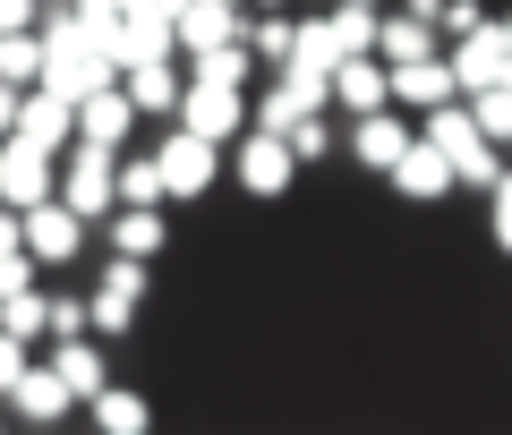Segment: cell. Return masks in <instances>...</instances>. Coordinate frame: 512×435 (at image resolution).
I'll return each mask as SVG.
<instances>
[{
    "mask_svg": "<svg viewBox=\"0 0 512 435\" xmlns=\"http://www.w3.org/2000/svg\"><path fill=\"white\" fill-rule=\"evenodd\" d=\"M35 35H43V86H60L77 103V94H94V86H111V60H103V43H94V26L77 18L69 0H52L35 18Z\"/></svg>",
    "mask_w": 512,
    "mask_h": 435,
    "instance_id": "1",
    "label": "cell"
},
{
    "mask_svg": "<svg viewBox=\"0 0 512 435\" xmlns=\"http://www.w3.org/2000/svg\"><path fill=\"white\" fill-rule=\"evenodd\" d=\"M231 180L248 188L256 205H274L282 188L299 180V154H291V137H274V128H256V120H248V128L231 137Z\"/></svg>",
    "mask_w": 512,
    "mask_h": 435,
    "instance_id": "2",
    "label": "cell"
},
{
    "mask_svg": "<svg viewBox=\"0 0 512 435\" xmlns=\"http://www.w3.org/2000/svg\"><path fill=\"white\" fill-rule=\"evenodd\" d=\"M154 163H163V197H171V205H197L205 188L222 180V145H214V137H197V128H180V120H171V137L154 145Z\"/></svg>",
    "mask_w": 512,
    "mask_h": 435,
    "instance_id": "3",
    "label": "cell"
},
{
    "mask_svg": "<svg viewBox=\"0 0 512 435\" xmlns=\"http://www.w3.org/2000/svg\"><path fill=\"white\" fill-rule=\"evenodd\" d=\"M111 163H120L111 145L69 137V145H60V188H52V197L69 205L77 222H103V214H111Z\"/></svg>",
    "mask_w": 512,
    "mask_h": 435,
    "instance_id": "4",
    "label": "cell"
},
{
    "mask_svg": "<svg viewBox=\"0 0 512 435\" xmlns=\"http://www.w3.org/2000/svg\"><path fill=\"white\" fill-rule=\"evenodd\" d=\"M137 308H146V256H120V248H111L103 282H94V299H86V333L120 342V333L137 325Z\"/></svg>",
    "mask_w": 512,
    "mask_h": 435,
    "instance_id": "5",
    "label": "cell"
},
{
    "mask_svg": "<svg viewBox=\"0 0 512 435\" xmlns=\"http://www.w3.org/2000/svg\"><path fill=\"white\" fill-rule=\"evenodd\" d=\"M103 60H111V77H120V69H146V60H180V26H171L154 0H128V18L111 26Z\"/></svg>",
    "mask_w": 512,
    "mask_h": 435,
    "instance_id": "6",
    "label": "cell"
},
{
    "mask_svg": "<svg viewBox=\"0 0 512 435\" xmlns=\"http://www.w3.org/2000/svg\"><path fill=\"white\" fill-rule=\"evenodd\" d=\"M52 188H60V154L9 128V137H0V205H18V214H26V205H43Z\"/></svg>",
    "mask_w": 512,
    "mask_h": 435,
    "instance_id": "7",
    "label": "cell"
},
{
    "mask_svg": "<svg viewBox=\"0 0 512 435\" xmlns=\"http://www.w3.org/2000/svg\"><path fill=\"white\" fill-rule=\"evenodd\" d=\"M0 401H9V418H18V427H60V418L77 410V393L52 376V359H26L18 376H9V393H0Z\"/></svg>",
    "mask_w": 512,
    "mask_h": 435,
    "instance_id": "8",
    "label": "cell"
},
{
    "mask_svg": "<svg viewBox=\"0 0 512 435\" xmlns=\"http://www.w3.org/2000/svg\"><path fill=\"white\" fill-rule=\"evenodd\" d=\"M180 128H197V137H214V145H231L239 128H248V94L239 86H205V77H188L180 86V111H171Z\"/></svg>",
    "mask_w": 512,
    "mask_h": 435,
    "instance_id": "9",
    "label": "cell"
},
{
    "mask_svg": "<svg viewBox=\"0 0 512 435\" xmlns=\"http://www.w3.org/2000/svg\"><path fill=\"white\" fill-rule=\"evenodd\" d=\"M444 60H453V86H461V94L512 86V52H504V35H495V18L470 26V35H453V43H444Z\"/></svg>",
    "mask_w": 512,
    "mask_h": 435,
    "instance_id": "10",
    "label": "cell"
},
{
    "mask_svg": "<svg viewBox=\"0 0 512 435\" xmlns=\"http://www.w3.org/2000/svg\"><path fill=\"white\" fill-rule=\"evenodd\" d=\"M18 231H26V256H35V265H69V256L86 248V222H77L60 197L26 205V214H18Z\"/></svg>",
    "mask_w": 512,
    "mask_h": 435,
    "instance_id": "11",
    "label": "cell"
},
{
    "mask_svg": "<svg viewBox=\"0 0 512 435\" xmlns=\"http://www.w3.org/2000/svg\"><path fill=\"white\" fill-rule=\"evenodd\" d=\"M43 359H52V376L69 384L77 401H94L111 384V359H103V333H60V342H43Z\"/></svg>",
    "mask_w": 512,
    "mask_h": 435,
    "instance_id": "12",
    "label": "cell"
},
{
    "mask_svg": "<svg viewBox=\"0 0 512 435\" xmlns=\"http://www.w3.org/2000/svg\"><path fill=\"white\" fill-rule=\"evenodd\" d=\"M18 137H35V145H52V154H60V145L77 137V103L60 86H43V77H35V86H18Z\"/></svg>",
    "mask_w": 512,
    "mask_h": 435,
    "instance_id": "13",
    "label": "cell"
},
{
    "mask_svg": "<svg viewBox=\"0 0 512 435\" xmlns=\"http://www.w3.org/2000/svg\"><path fill=\"white\" fill-rule=\"evenodd\" d=\"M384 180H393V197H410V205H436V197H453V163H444V154H436L427 137H410V145H402V163L384 171Z\"/></svg>",
    "mask_w": 512,
    "mask_h": 435,
    "instance_id": "14",
    "label": "cell"
},
{
    "mask_svg": "<svg viewBox=\"0 0 512 435\" xmlns=\"http://www.w3.org/2000/svg\"><path fill=\"white\" fill-rule=\"evenodd\" d=\"M128 128H137V103L120 94V77L94 86V94H77V137H86V145H111V154H120Z\"/></svg>",
    "mask_w": 512,
    "mask_h": 435,
    "instance_id": "15",
    "label": "cell"
},
{
    "mask_svg": "<svg viewBox=\"0 0 512 435\" xmlns=\"http://www.w3.org/2000/svg\"><path fill=\"white\" fill-rule=\"evenodd\" d=\"M384 77H393V111H436V103H453V60H402V69H384Z\"/></svg>",
    "mask_w": 512,
    "mask_h": 435,
    "instance_id": "16",
    "label": "cell"
},
{
    "mask_svg": "<svg viewBox=\"0 0 512 435\" xmlns=\"http://www.w3.org/2000/svg\"><path fill=\"white\" fill-rule=\"evenodd\" d=\"M402 145H410V128H402V111H393V103H384V111H359V120H350V163L393 171V163H402Z\"/></svg>",
    "mask_w": 512,
    "mask_h": 435,
    "instance_id": "17",
    "label": "cell"
},
{
    "mask_svg": "<svg viewBox=\"0 0 512 435\" xmlns=\"http://www.w3.org/2000/svg\"><path fill=\"white\" fill-rule=\"evenodd\" d=\"M436 52H444V35L427 18H410V9L384 18V9H376V60H384V69H402V60H436Z\"/></svg>",
    "mask_w": 512,
    "mask_h": 435,
    "instance_id": "18",
    "label": "cell"
},
{
    "mask_svg": "<svg viewBox=\"0 0 512 435\" xmlns=\"http://www.w3.org/2000/svg\"><path fill=\"white\" fill-rule=\"evenodd\" d=\"M333 103H342L350 120H359V111H384V103H393V77H384V60H376V52L342 60V69H333Z\"/></svg>",
    "mask_w": 512,
    "mask_h": 435,
    "instance_id": "19",
    "label": "cell"
},
{
    "mask_svg": "<svg viewBox=\"0 0 512 435\" xmlns=\"http://www.w3.org/2000/svg\"><path fill=\"white\" fill-rule=\"evenodd\" d=\"M120 94L137 103V120H171L180 111V60H146V69H120Z\"/></svg>",
    "mask_w": 512,
    "mask_h": 435,
    "instance_id": "20",
    "label": "cell"
},
{
    "mask_svg": "<svg viewBox=\"0 0 512 435\" xmlns=\"http://www.w3.org/2000/svg\"><path fill=\"white\" fill-rule=\"evenodd\" d=\"M103 231H111L120 256H146V265H154V256H163V205H111Z\"/></svg>",
    "mask_w": 512,
    "mask_h": 435,
    "instance_id": "21",
    "label": "cell"
},
{
    "mask_svg": "<svg viewBox=\"0 0 512 435\" xmlns=\"http://www.w3.org/2000/svg\"><path fill=\"white\" fill-rule=\"evenodd\" d=\"M86 418H94L103 435H146V427H154V401L137 393V384H103V393L86 401Z\"/></svg>",
    "mask_w": 512,
    "mask_h": 435,
    "instance_id": "22",
    "label": "cell"
},
{
    "mask_svg": "<svg viewBox=\"0 0 512 435\" xmlns=\"http://www.w3.org/2000/svg\"><path fill=\"white\" fill-rule=\"evenodd\" d=\"M419 137L436 145L444 163H461V154H478V145H487V137H478V120H470V103H461V94H453V103H436V111H427V128H419Z\"/></svg>",
    "mask_w": 512,
    "mask_h": 435,
    "instance_id": "23",
    "label": "cell"
},
{
    "mask_svg": "<svg viewBox=\"0 0 512 435\" xmlns=\"http://www.w3.org/2000/svg\"><path fill=\"white\" fill-rule=\"evenodd\" d=\"M239 43L256 52V69H291V43H299V26L282 18V9H256V18H239Z\"/></svg>",
    "mask_w": 512,
    "mask_h": 435,
    "instance_id": "24",
    "label": "cell"
},
{
    "mask_svg": "<svg viewBox=\"0 0 512 435\" xmlns=\"http://www.w3.org/2000/svg\"><path fill=\"white\" fill-rule=\"evenodd\" d=\"M111 205H171V197H163V163L120 145V163H111Z\"/></svg>",
    "mask_w": 512,
    "mask_h": 435,
    "instance_id": "25",
    "label": "cell"
},
{
    "mask_svg": "<svg viewBox=\"0 0 512 435\" xmlns=\"http://www.w3.org/2000/svg\"><path fill=\"white\" fill-rule=\"evenodd\" d=\"M171 26H180V52H205V43H231L239 35V9H231V0H188Z\"/></svg>",
    "mask_w": 512,
    "mask_h": 435,
    "instance_id": "26",
    "label": "cell"
},
{
    "mask_svg": "<svg viewBox=\"0 0 512 435\" xmlns=\"http://www.w3.org/2000/svg\"><path fill=\"white\" fill-rule=\"evenodd\" d=\"M188 77H205V86H239V94H248V77H256V52H248V43H205V52H188Z\"/></svg>",
    "mask_w": 512,
    "mask_h": 435,
    "instance_id": "27",
    "label": "cell"
},
{
    "mask_svg": "<svg viewBox=\"0 0 512 435\" xmlns=\"http://www.w3.org/2000/svg\"><path fill=\"white\" fill-rule=\"evenodd\" d=\"M470 103V120H478V137H495V145H512V86H478V94H461Z\"/></svg>",
    "mask_w": 512,
    "mask_h": 435,
    "instance_id": "28",
    "label": "cell"
},
{
    "mask_svg": "<svg viewBox=\"0 0 512 435\" xmlns=\"http://www.w3.org/2000/svg\"><path fill=\"white\" fill-rule=\"evenodd\" d=\"M0 77H9V86H35L43 77V35L35 26H26V35H0Z\"/></svg>",
    "mask_w": 512,
    "mask_h": 435,
    "instance_id": "29",
    "label": "cell"
},
{
    "mask_svg": "<svg viewBox=\"0 0 512 435\" xmlns=\"http://www.w3.org/2000/svg\"><path fill=\"white\" fill-rule=\"evenodd\" d=\"M0 333H18L26 350L43 342V290H9V299H0Z\"/></svg>",
    "mask_w": 512,
    "mask_h": 435,
    "instance_id": "30",
    "label": "cell"
},
{
    "mask_svg": "<svg viewBox=\"0 0 512 435\" xmlns=\"http://www.w3.org/2000/svg\"><path fill=\"white\" fill-rule=\"evenodd\" d=\"M60 333H86V299H69V290H43V342H60Z\"/></svg>",
    "mask_w": 512,
    "mask_h": 435,
    "instance_id": "31",
    "label": "cell"
},
{
    "mask_svg": "<svg viewBox=\"0 0 512 435\" xmlns=\"http://www.w3.org/2000/svg\"><path fill=\"white\" fill-rule=\"evenodd\" d=\"M282 137H291V154H299V163H325V154H333V128H325V111H308V120H291Z\"/></svg>",
    "mask_w": 512,
    "mask_h": 435,
    "instance_id": "32",
    "label": "cell"
},
{
    "mask_svg": "<svg viewBox=\"0 0 512 435\" xmlns=\"http://www.w3.org/2000/svg\"><path fill=\"white\" fill-rule=\"evenodd\" d=\"M487 231H495V248L512 256V171H504V180L487 188Z\"/></svg>",
    "mask_w": 512,
    "mask_h": 435,
    "instance_id": "33",
    "label": "cell"
},
{
    "mask_svg": "<svg viewBox=\"0 0 512 435\" xmlns=\"http://www.w3.org/2000/svg\"><path fill=\"white\" fill-rule=\"evenodd\" d=\"M470 26H487V9H478V0H444V9H436V35H444V43L470 35Z\"/></svg>",
    "mask_w": 512,
    "mask_h": 435,
    "instance_id": "34",
    "label": "cell"
},
{
    "mask_svg": "<svg viewBox=\"0 0 512 435\" xmlns=\"http://www.w3.org/2000/svg\"><path fill=\"white\" fill-rule=\"evenodd\" d=\"M69 9H77V18L94 26V43H111V26L128 18V0H69Z\"/></svg>",
    "mask_w": 512,
    "mask_h": 435,
    "instance_id": "35",
    "label": "cell"
},
{
    "mask_svg": "<svg viewBox=\"0 0 512 435\" xmlns=\"http://www.w3.org/2000/svg\"><path fill=\"white\" fill-rule=\"evenodd\" d=\"M35 256H26V248H0V299H9V290H35Z\"/></svg>",
    "mask_w": 512,
    "mask_h": 435,
    "instance_id": "36",
    "label": "cell"
},
{
    "mask_svg": "<svg viewBox=\"0 0 512 435\" xmlns=\"http://www.w3.org/2000/svg\"><path fill=\"white\" fill-rule=\"evenodd\" d=\"M43 18V0H0V35H26Z\"/></svg>",
    "mask_w": 512,
    "mask_h": 435,
    "instance_id": "37",
    "label": "cell"
},
{
    "mask_svg": "<svg viewBox=\"0 0 512 435\" xmlns=\"http://www.w3.org/2000/svg\"><path fill=\"white\" fill-rule=\"evenodd\" d=\"M9 128H18V86L0 77V137H9Z\"/></svg>",
    "mask_w": 512,
    "mask_h": 435,
    "instance_id": "38",
    "label": "cell"
},
{
    "mask_svg": "<svg viewBox=\"0 0 512 435\" xmlns=\"http://www.w3.org/2000/svg\"><path fill=\"white\" fill-rule=\"evenodd\" d=\"M402 9H410V18H427V26H436V9H444V0H402Z\"/></svg>",
    "mask_w": 512,
    "mask_h": 435,
    "instance_id": "39",
    "label": "cell"
},
{
    "mask_svg": "<svg viewBox=\"0 0 512 435\" xmlns=\"http://www.w3.org/2000/svg\"><path fill=\"white\" fill-rule=\"evenodd\" d=\"M154 9H163V18H180V9H188V0H154Z\"/></svg>",
    "mask_w": 512,
    "mask_h": 435,
    "instance_id": "40",
    "label": "cell"
},
{
    "mask_svg": "<svg viewBox=\"0 0 512 435\" xmlns=\"http://www.w3.org/2000/svg\"><path fill=\"white\" fill-rule=\"evenodd\" d=\"M495 35H504V52H512V18H495Z\"/></svg>",
    "mask_w": 512,
    "mask_h": 435,
    "instance_id": "41",
    "label": "cell"
},
{
    "mask_svg": "<svg viewBox=\"0 0 512 435\" xmlns=\"http://www.w3.org/2000/svg\"><path fill=\"white\" fill-rule=\"evenodd\" d=\"M359 9H384V0H359Z\"/></svg>",
    "mask_w": 512,
    "mask_h": 435,
    "instance_id": "42",
    "label": "cell"
},
{
    "mask_svg": "<svg viewBox=\"0 0 512 435\" xmlns=\"http://www.w3.org/2000/svg\"><path fill=\"white\" fill-rule=\"evenodd\" d=\"M231 9H248V0H231Z\"/></svg>",
    "mask_w": 512,
    "mask_h": 435,
    "instance_id": "43",
    "label": "cell"
},
{
    "mask_svg": "<svg viewBox=\"0 0 512 435\" xmlns=\"http://www.w3.org/2000/svg\"><path fill=\"white\" fill-rule=\"evenodd\" d=\"M0 418H9V410H0Z\"/></svg>",
    "mask_w": 512,
    "mask_h": 435,
    "instance_id": "44",
    "label": "cell"
}]
</instances>
